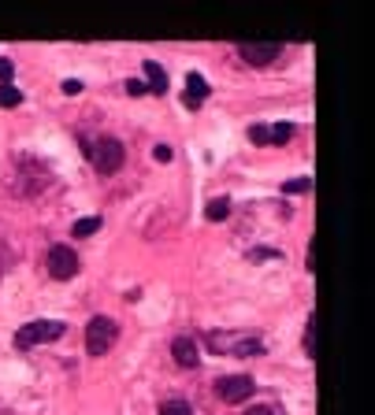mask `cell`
Here are the masks:
<instances>
[{"mask_svg": "<svg viewBox=\"0 0 375 415\" xmlns=\"http://www.w3.org/2000/svg\"><path fill=\"white\" fill-rule=\"evenodd\" d=\"M45 267H48V275H53L56 282H71V278L78 275V256H75V248L53 245V248H48V256H45Z\"/></svg>", "mask_w": 375, "mask_h": 415, "instance_id": "6", "label": "cell"}, {"mask_svg": "<svg viewBox=\"0 0 375 415\" xmlns=\"http://www.w3.org/2000/svg\"><path fill=\"white\" fill-rule=\"evenodd\" d=\"M246 415H279V411H275V408H268V404H256V408H249Z\"/></svg>", "mask_w": 375, "mask_h": 415, "instance_id": "24", "label": "cell"}, {"mask_svg": "<svg viewBox=\"0 0 375 415\" xmlns=\"http://www.w3.org/2000/svg\"><path fill=\"white\" fill-rule=\"evenodd\" d=\"M119 338V326L116 319H108V315H93L89 326H86V353L89 356H104L112 345Z\"/></svg>", "mask_w": 375, "mask_h": 415, "instance_id": "5", "label": "cell"}, {"mask_svg": "<svg viewBox=\"0 0 375 415\" xmlns=\"http://www.w3.org/2000/svg\"><path fill=\"white\" fill-rule=\"evenodd\" d=\"M11 74H15V63L8 56H0V86H11Z\"/></svg>", "mask_w": 375, "mask_h": 415, "instance_id": "19", "label": "cell"}, {"mask_svg": "<svg viewBox=\"0 0 375 415\" xmlns=\"http://www.w3.org/2000/svg\"><path fill=\"white\" fill-rule=\"evenodd\" d=\"M305 356H316V315H308L305 323Z\"/></svg>", "mask_w": 375, "mask_h": 415, "instance_id": "16", "label": "cell"}, {"mask_svg": "<svg viewBox=\"0 0 375 415\" xmlns=\"http://www.w3.org/2000/svg\"><path fill=\"white\" fill-rule=\"evenodd\" d=\"M171 356H175L178 367H197V360H201L193 338H175V341H171Z\"/></svg>", "mask_w": 375, "mask_h": 415, "instance_id": "9", "label": "cell"}, {"mask_svg": "<svg viewBox=\"0 0 375 415\" xmlns=\"http://www.w3.org/2000/svg\"><path fill=\"white\" fill-rule=\"evenodd\" d=\"M97 230H101V215H86V219H78L71 226V234L75 238H89V234H97Z\"/></svg>", "mask_w": 375, "mask_h": 415, "instance_id": "14", "label": "cell"}, {"mask_svg": "<svg viewBox=\"0 0 375 415\" xmlns=\"http://www.w3.org/2000/svg\"><path fill=\"white\" fill-rule=\"evenodd\" d=\"M253 389H256V382H253L249 375H227V378H219V386H216L219 401H227V404H241V401H249Z\"/></svg>", "mask_w": 375, "mask_h": 415, "instance_id": "7", "label": "cell"}, {"mask_svg": "<svg viewBox=\"0 0 375 415\" xmlns=\"http://www.w3.org/2000/svg\"><path fill=\"white\" fill-rule=\"evenodd\" d=\"M279 52H283L279 41H241L238 45V56L253 63V67H268L271 60H279Z\"/></svg>", "mask_w": 375, "mask_h": 415, "instance_id": "8", "label": "cell"}, {"mask_svg": "<svg viewBox=\"0 0 375 415\" xmlns=\"http://www.w3.org/2000/svg\"><path fill=\"white\" fill-rule=\"evenodd\" d=\"M141 67H145V89H153L156 96L168 93V74H164V67H160L156 60H145Z\"/></svg>", "mask_w": 375, "mask_h": 415, "instance_id": "11", "label": "cell"}, {"mask_svg": "<svg viewBox=\"0 0 375 415\" xmlns=\"http://www.w3.org/2000/svg\"><path fill=\"white\" fill-rule=\"evenodd\" d=\"M227 215H231V201H227V197L208 201V208H205V219H208V223H223Z\"/></svg>", "mask_w": 375, "mask_h": 415, "instance_id": "12", "label": "cell"}, {"mask_svg": "<svg viewBox=\"0 0 375 415\" xmlns=\"http://www.w3.org/2000/svg\"><path fill=\"white\" fill-rule=\"evenodd\" d=\"M86 160L93 163V171L116 175V171L123 167V160H126V148H123V141H116V138H97L93 145H86Z\"/></svg>", "mask_w": 375, "mask_h": 415, "instance_id": "3", "label": "cell"}, {"mask_svg": "<svg viewBox=\"0 0 375 415\" xmlns=\"http://www.w3.org/2000/svg\"><path fill=\"white\" fill-rule=\"evenodd\" d=\"M23 104V93L15 86H0V108H19Z\"/></svg>", "mask_w": 375, "mask_h": 415, "instance_id": "15", "label": "cell"}, {"mask_svg": "<svg viewBox=\"0 0 375 415\" xmlns=\"http://www.w3.org/2000/svg\"><path fill=\"white\" fill-rule=\"evenodd\" d=\"M153 156H156L160 163H168V160H171V145H156V148H153Z\"/></svg>", "mask_w": 375, "mask_h": 415, "instance_id": "23", "label": "cell"}, {"mask_svg": "<svg viewBox=\"0 0 375 415\" xmlns=\"http://www.w3.org/2000/svg\"><path fill=\"white\" fill-rule=\"evenodd\" d=\"M298 130H293V123H275V126H268V145H286Z\"/></svg>", "mask_w": 375, "mask_h": 415, "instance_id": "13", "label": "cell"}, {"mask_svg": "<svg viewBox=\"0 0 375 415\" xmlns=\"http://www.w3.org/2000/svg\"><path fill=\"white\" fill-rule=\"evenodd\" d=\"M63 326L60 319H34L15 330V348H34V345H48V341H60L63 338Z\"/></svg>", "mask_w": 375, "mask_h": 415, "instance_id": "4", "label": "cell"}, {"mask_svg": "<svg viewBox=\"0 0 375 415\" xmlns=\"http://www.w3.org/2000/svg\"><path fill=\"white\" fill-rule=\"evenodd\" d=\"M205 96H208V82H205L197 71H190V74H186V108L197 111V108L205 104Z\"/></svg>", "mask_w": 375, "mask_h": 415, "instance_id": "10", "label": "cell"}, {"mask_svg": "<svg viewBox=\"0 0 375 415\" xmlns=\"http://www.w3.org/2000/svg\"><path fill=\"white\" fill-rule=\"evenodd\" d=\"M205 345L216 356H260L264 353V341L256 334H238V330H208Z\"/></svg>", "mask_w": 375, "mask_h": 415, "instance_id": "1", "label": "cell"}, {"mask_svg": "<svg viewBox=\"0 0 375 415\" xmlns=\"http://www.w3.org/2000/svg\"><path fill=\"white\" fill-rule=\"evenodd\" d=\"M160 415H193V408L186 401H164L160 404Z\"/></svg>", "mask_w": 375, "mask_h": 415, "instance_id": "17", "label": "cell"}, {"mask_svg": "<svg viewBox=\"0 0 375 415\" xmlns=\"http://www.w3.org/2000/svg\"><path fill=\"white\" fill-rule=\"evenodd\" d=\"M123 89H126L130 96H141V93H149V89H145V82H138V78H130V82H126Z\"/></svg>", "mask_w": 375, "mask_h": 415, "instance_id": "21", "label": "cell"}, {"mask_svg": "<svg viewBox=\"0 0 375 415\" xmlns=\"http://www.w3.org/2000/svg\"><path fill=\"white\" fill-rule=\"evenodd\" d=\"M249 141H256V145H268V126H249Z\"/></svg>", "mask_w": 375, "mask_h": 415, "instance_id": "20", "label": "cell"}, {"mask_svg": "<svg viewBox=\"0 0 375 415\" xmlns=\"http://www.w3.org/2000/svg\"><path fill=\"white\" fill-rule=\"evenodd\" d=\"M48 167L41 160L34 156H23L19 163H15V175H11V193H19V197H38L45 186H48Z\"/></svg>", "mask_w": 375, "mask_h": 415, "instance_id": "2", "label": "cell"}, {"mask_svg": "<svg viewBox=\"0 0 375 415\" xmlns=\"http://www.w3.org/2000/svg\"><path fill=\"white\" fill-rule=\"evenodd\" d=\"M63 93H67V96H78V93H82V82H78V78H67V82H63Z\"/></svg>", "mask_w": 375, "mask_h": 415, "instance_id": "22", "label": "cell"}, {"mask_svg": "<svg viewBox=\"0 0 375 415\" xmlns=\"http://www.w3.org/2000/svg\"><path fill=\"white\" fill-rule=\"evenodd\" d=\"M308 189H312V178H290L286 182V186H283V193H308Z\"/></svg>", "mask_w": 375, "mask_h": 415, "instance_id": "18", "label": "cell"}]
</instances>
